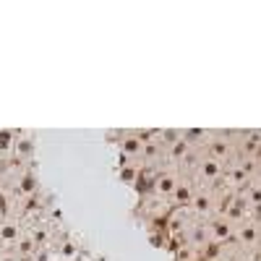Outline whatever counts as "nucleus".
<instances>
[{
	"mask_svg": "<svg viewBox=\"0 0 261 261\" xmlns=\"http://www.w3.org/2000/svg\"><path fill=\"white\" fill-rule=\"evenodd\" d=\"M18 225H13V222H6V225H0V241L3 243H13V241H18Z\"/></svg>",
	"mask_w": 261,
	"mask_h": 261,
	"instance_id": "f257e3e1",
	"label": "nucleus"
},
{
	"mask_svg": "<svg viewBox=\"0 0 261 261\" xmlns=\"http://www.w3.org/2000/svg\"><path fill=\"white\" fill-rule=\"evenodd\" d=\"M201 172H204L206 178H217L222 170H220V162H217V160H206V162L201 165Z\"/></svg>",
	"mask_w": 261,
	"mask_h": 261,
	"instance_id": "f03ea898",
	"label": "nucleus"
},
{
	"mask_svg": "<svg viewBox=\"0 0 261 261\" xmlns=\"http://www.w3.org/2000/svg\"><path fill=\"white\" fill-rule=\"evenodd\" d=\"M157 191L160 193H172V191H175V178H170V175L167 178H160L157 180Z\"/></svg>",
	"mask_w": 261,
	"mask_h": 261,
	"instance_id": "7ed1b4c3",
	"label": "nucleus"
},
{
	"mask_svg": "<svg viewBox=\"0 0 261 261\" xmlns=\"http://www.w3.org/2000/svg\"><path fill=\"white\" fill-rule=\"evenodd\" d=\"M13 146H16V157H29L32 154V141H27V139L24 141H16Z\"/></svg>",
	"mask_w": 261,
	"mask_h": 261,
	"instance_id": "20e7f679",
	"label": "nucleus"
},
{
	"mask_svg": "<svg viewBox=\"0 0 261 261\" xmlns=\"http://www.w3.org/2000/svg\"><path fill=\"white\" fill-rule=\"evenodd\" d=\"M13 144H16V141H13V134L3 130V134H0V154H6V151H8Z\"/></svg>",
	"mask_w": 261,
	"mask_h": 261,
	"instance_id": "39448f33",
	"label": "nucleus"
},
{
	"mask_svg": "<svg viewBox=\"0 0 261 261\" xmlns=\"http://www.w3.org/2000/svg\"><path fill=\"white\" fill-rule=\"evenodd\" d=\"M212 154H214V157H225V154H227V144H225V141H217V144L212 146Z\"/></svg>",
	"mask_w": 261,
	"mask_h": 261,
	"instance_id": "423d86ee",
	"label": "nucleus"
},
{
	"mask_svg": "<svg viewBox=\"0 0 261 261\" xmlns=\"http://www.w3.org/2000/svg\"><path fill=\"white\" fill-rule=\"evenodd\" d=\"M256 227H243V232H241V238H243V241H256Z\"/></svg>",
	"mask_w": 261,
	"mask_h": 261,
	"instance_id": "0eeeda50",
	"label": "nucleus"
},
{
	"mask_svg": "<svg viewBox=\"0 0 261 261\" xmlns=\"http://www.w3.org/2000/svg\"><path fill=\"white\" fill-rule=\"evenodd\" d=\"M212 204H209V199H204V196H201V199H196V209H199V212H206Z\"/></svg>",
	"mask_w": 261,
	"mask_h": 261,
	"instance_id": "6e6552de",
	"label": "nucleus"
},
{
	"mask_svg": "<svg viewBox=\"0 0 261 261\" xmlns=\"http://www.w3.org/2000/svg\"><path fill=\"white\" fill-rule=\"evenodd\" d=\"M125 151H130V154L139 151V141H125Z\"/></svg>",
	"mask_w": 261,
	"mask_h": 261,
	"instance_id": "1a4fd4ad",
	"label": "nucleus"
},
{
	"mask_svg": "<svg viewBox=\"0 0 261 261\" xmlns=\"http://www.w3.org/2000/svg\"><path fill=\"white\" fill-rule=\"evenodd\" d=\"M217 235H220V238H225V235H227V225H222V222L217 225Z\"/></svg>",
	"mask_w": 261,
	"mask_h": 261,
	"instance_id": "9d476101",
	"label": "nucleus"
}]
</instances>
